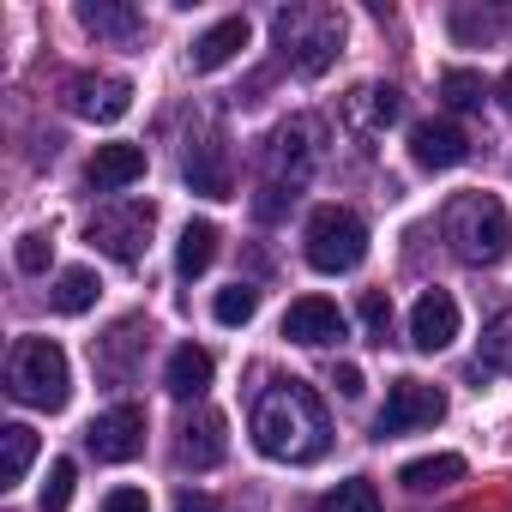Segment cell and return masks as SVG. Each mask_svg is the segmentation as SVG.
<instances>
[{"instance_id":"obj_19","label":"cell","mask_w":512,"mask_h":512,"mask_svg":"<svg viewBox=\"0 0 512 512\" xmlns=\"http://www.w3.org/2000/svg\"><path fill=\"white\" fill-rule=\"evenodd\" d=\"M247 37H253V31H247L241 13H235V19H217V25L193 43V73H217V67H229V61L247 49Z\"/></svg>"},{"instance_id":"obj_11","label":"cell","mask_w":512,"mask_h":512,"mask_svg":"<svg viewBox=\"0 0 512 512\" xmlns=\"http://www.w3.org/2000/svg\"><path fill=\"white\" fill-rule=\"evenodd\" d=\"M85 446H91L97 464H127V458H139V452H145V410H139V404L103 410V416L85 428Z\"/></svg>"},{"instance_id":"obj_25","label":"cell","mask_w":512,"mask_h":512,"mask_svg":"<svg viewBox=\"0 0 512 512\" xmlns=\"http://www.w3.org/2000/svg\"><path fill=\"white\" fill-rule=\"evenodd\" d=\"M211 260H217V223H187L181 241H175V272L181 278H199Z\"/></svg>"},{"instance_id":"obj_7","label":"cell","mask_w":512,"mask_h":512,"mask_svg":"<svg viewBox=\"0 0 512 512\" xmlns=\"http://www.w3.org/2000/svg\"><path fill=\"white\" fill-rule=\"evenodd\" d=\"M151 229H157V205L151 199H115V205H103L85 223V241L97 253H109L115 266H139L145 247H151Z\"/></svg>"},{"instance_id":"obj_21","label":"cell","mask_w":512,"mask_h":512,"mask_svg":"<svg viewBox=\"0 0 512 512\" xmlns=\"http://www.w3.org/2000/svg\"><path fill=\"white\" fill-rule=\"evenodd\" d=\"M139 332H145V320H121V326H115V332H109V338H103V344L91 350V356H97V374H103V380H115V386H121V380H133V350L145 344Z\"/></svg>"},{"instance_id":"obj_32","label":"cell","mask_w":512,"mask_h":512,"mask_svg":"<svg viewBox=\"0 0 512 512\" xmlns=\"http://www.w3.org/2000/svg\"><path fill=\"white\" fill-rule=\"evenodd\" d=\"M49 253H55V241L43 235V229H31V235H19V247H13V260H19V272H49Z\"/></svg>"},{"instance_id":"obj_14","label":"cell","mask_w":512,"mask_h":512,"mask_svg":"<svg viewBox=\"0 0 512 512\" xmlns=\"http://www.w3.org/2000/svg\"><path fill=\"white\" fill-rule=\"evenodd\" d=\"M458 338V302L446 296V290H422L416 296V308H410V344L416 350H446Z\"/></svg>"},{"instance_id":"obj_37","label":"cell","mask_w":512,"mask_h":512,"mask_svg":"<svg viewBox=\"0 0 512 512\" xmlns=\"http://www.w3.org/2000/svg\"><path fill=\"white\" fill-rule=\"evenodd\" d=\"M175 512H217V506H211V494H193V488H187V494L175 500Z\"/></svg>"},{"instance_id":"obj_4","label":"cell","mask_w":512,"mask_h":512,"mask_svg":"<svg viewBox=\"0 0 512 512\" xmlns=\"http://www.w3.org/2000/svg\"><path fill=\"white\" fill-rule=\"evenodd\" d=\"M7 392L31 410H61L73 398V368L55 338H19L7 356Z\"/></svg>"},{"instance_id":"obj_8","label":"cell","mask_w":512,"mask_h":512,"mask_svg":"<svg viewBox=\"0 0 512 512\" xmlns=\"http://www.w3.org/2000/svg\"><path fill=\"white\" fill-rule=\"evenodd\" d=\"M440 416H446V392L404 374V380H392V392H386V404L374 416V434L392 440V434H410V428H434Z\"/></svg>"},{"instance_id":"obj_10","label":"cell","mask_w":512,"mask_h":512,"mask_svg":"<svg viewBox=\"0 0 512 512\" xmlns=\"http://www.w3.org/2000/svg\"><path fill=\"white\" fill-rule=\"evenodd\" d=\"M67 109L79 115V121H121L127 109H133V79H121V73H73L67 79Z\"/></svg>"},{"instance_id":"obj_3","label":"cell","mask_w":512,"mask_h":512,"mask_svg":"<svg viewBox=\"0 0 512 512\" xmlns=\"http://www.w3.org/2000/svg\"><path fill=\"white\" fill-rule=\"evenodd\" d=\"M440 235L464 266H500L512 247V217L494 193H452L440 211Z\"/></svg>"},{"instance_id":"obj_17","label":"cell","mask_w":512,"mask_h":512,"mask_svg":"<svg viewBox=\"0 0 512 512\" xmlns=\"http://www.w3.org/2000/svg\"><path fill=\"white\" fill-rule=\"evenodd\" d=\"M145 175V145H97V157L85 163V181L97 193H121Z\"/></svg>"},{"instance_id":"obj_22","label":"cell","mask_w":512,"mask_h":512,"mask_svg":"<svg viewBox=\"0 0 512 512\" xmlns=\"http://www.w3.org/2000/svg\"><path fill=\"white\" fill-rule=\"evenodd\" d=\"M464 476V458L458 452H428V458H410L404 470H398V482L410 488V494H434V488H452Z\"/></svg>"},{"instance_id":"obj_20","label":"cell","mask_w":512,"mask_h":512,"mask_svg":"<svg viewBox=\"0 0 512 512\" xmlns=\"http://www.w3.org/2000/svg\"><path fill=\"white\" fill-rule=\"evenodd\" d=\"M211 374H217L211 350H205V344H181V350L169 356V368H163V386H169L175 398H205Z\"/></svg>"},{"instance_id":"obj_2","label":"cell","mask_w":512,"mask_h":512,"mask_svg":"<svg viewBox=\"0 0 512 512\" xmlns=\"http://www.w3.org/2000/svg\"><path fill=\"white\" fill-rule=\"evenodd\" d=\"M272 43H278V55L302 79H320L344 55V13L326 7V0H296V7H278L272 13Z\"/></svg>"},{"instance_id":"obj_5","label":"cell","mask_w":512,"mask_h":512,"mask_svg":"<svg viewBox=\"0 0 512 512\" xmlns=\"http://www.w3.org/2000/svg\"><path fill=\"white\" fill-rule=\"evenodd\" d=\"M320 157H326V127H320L314 115H290V121H278L272 139H266V187L302 193V187L314 181Z\"/></svg>"},{"instance_id":"obj_26","label":"cell","mask_w":512,"mask_h":512,"mask_svg":"<svg viewBox=\"0 0 512 512\" xmlns=\"http://www.w3.org/2000/svg\"><path fill=\"white\" fill-rule=\"evenodd\" d=\"M440 97H446V109H458V115H476V109L488 103V85H482V73H470V67H452V73H440Z\"/></svg>"},{"instance_id":"obj_34","label":"cell","mask_w":512,"mask_h":512,"mask_svg":"<svg viewBox=\"0 0 512 512\" xmlns=\"http://www.w3.org/2000/svg\"><path fill=\"white\" fill-rule=\"evenodd\" d=\"M290 205H296V193H284V187H260V199H253V217H260V223H278Z\"/></svg>"},{"instance_id":"obj_13","label":"cell","mask_w":512,"mask_h":512,"mask_svg":"<svg viewBox=\"0 0 512 512\" xmlns=\"http://www.w3.org/2000/svg\"><path fill=\"white\" fill-rule=\"evenodd\" d=\"M284 338H290V344H308V350L338 344V338H344V314H338V302H326V296H302V302H290V314H284Z\"/></svg>"},{"instance_id":"obj_35","label":"cell","mask_w":512,"mask_h":512,"mask_svg":"<svg viewBox=\"0 0 512 512\" xmlns=\"http://www.w3.org/2000/svg\"><path fill=\"white\" fill-rule=\"evenodd\" d=\"M103 512H151V500H145V488H109Z\"/></svg>"},{"instance_id":"obj_12","label":"cell","mask_w":512,"mask_h":512,"mask_svg":"<svg viewBox=\"0 0 512 512\" xmlns=\"http://www.w3.org/2000/svg\"><path fill=\"white\" fill-rule=\"evenodd\" d=\"M464 157H470V139H464V127H452V121H422V127L410 133V163L428 169V175H446V169H458Z\"/></svg>"},{"instance_id":"obj_24","label":"cell","mask_w":512,"mask_h":512,"mask_svg":"<svg viewBox=\"0 0 512 512\" xmlns=\"http://www.w3.org/2000/svg\"><path fill=\"white\" fill-rule=\"evenodd\" d=\"M31 458H37V428H25V422H7V428H0V488L25 482Z\"/></svg>"},{"instance_id":"obj_29","label":"cell","mask_w":512,"mask_h":512,"mask_svg":"<svg viewBox=\"0 0 512 512\" xmlns=\"http://www.w3.org/2000/svg\"><path fill=\"white\" fill-rule=\"evenodd\" d=\"M320 512H380V488H374L368 476H350V482H338V488L326 494Z\"/></svg>"},{"instance_id":"obj_23","label":"cell","mask_w":512,"mask_h":512,"mask_svg":"<svg viewBox=\"0 0 512 512\" xmlns=\"http://www.w3.org/2000/svg\"><path fill=\"white\" fill-rule=\"evenodd\" d=\"M97 290H103V284H97L91 266H67V272L55 278V290H49V308L67 314V320H73V314H91V308H97Z\"/></svg>"},{"instance_id":"obj_9","label":"cell","mask_w":512,"mask_h":512,"mask_svg":"<svg viewBox=\"0 0 512 512\" xmlns=\"http://www.w3.org/2000/svg\"><path fill=\"white\" fill-rule=\"evenodd\" d=\"M181 175H187V187H193V193H205V199H229V193H235L229 145H223V133H217V127H193V133H187Z\"/></svg>"},{"instance_id":"obj_38","label":"cell","mask_w":512,"mask_h":512,"mask_svg":"<svg viewBox=\"0 0 512 512\" xmlns=\"http://www.w3.org/2000/svg\"><path fill=\"white\" fill-rule=\"evenodd\" d=\"M500 97H506V109H512V67H506V79H500Z\"/></svg>"},{"instance_id":"obj_16","label":"cell","mask_w":512,"mask_h":512,"mask_svg":"<svg viewBox=\"0 0 512 512\" xmlns=\"http://www.w3.org/2000/svg\"><path fill=\"white\" fill-rule=\"evenodd\" d=\"M229 422L217 416V410H193V416H181V464H193V470H211V464H223V452H229V434H223Z\"/></svg>"},{"instance_id":"obj_31","label":"cell","mask_w":512,"mask_h":512,"mask_svg":"<svg viewBox=\"0 0 512 512\" xmlns=\"http://www.w3.org/2000/svg\"><path fill=\"white\" fill-rule=\"evenodd\" d=\"M73 476H79L73 458H55V464H49V482H43V494H37L43 512H67V500H73Z\"/></svg>"},{"instance_id":"obj_28","label":"cell","mask_w":512,"mask_h":512,"mask_svg":"<svg viewBox=\"0 0 512 512\" xmlns=\"http://www.w3.org/2000/svg\"><path fill=\"white\" fill-rule=\"evenodd\" d=\"M211 314H217V326H247L253 314H260V290H253V284H229V290H217Z\"/></svg>"},{"instance_id":"obj_1","label":"cell","mask_w":512,"mask_h":512,"mask_svg":"<svg viewBox=\"0 0 512 512\" xmlns=\"http://www.w3.org/2000/svg\"><path fill=\"white\" fill-rule=\"evenodd\" d=\"M253 446L278 464H314L332 446V416L308 380H272L253 398Z\"/></svg>"},{"instance_id":"obj_36","label":"cell","mask_w":512,"mask_h":512,"mask_svg":"<svg viewBox=\"0 0 512 512\" xmlns=\"http://www.w3.org/2000/svg\"><path fill=\"white\" fill-rule=\"evenodd\" d=\"M332 380H338V392H344V398H362V368H350V362H344Z\"/></svg>"},{"instance_id":"obj_6","label":"cell","mask_w":512,"mask_h":512,"mask_svg":"<svg viewBox=\"0 0 512 512\" xmlns=\"http://www.w3.org/2000/svg\"><path fill=\"white\" fill-rule=\"evenodd\" d=\"M302 253H308V266L326 272V278L356 272V266L368 260V223H362L350 205H320V211L308 217V241H302Z\"/></svg>"},{"instance_id":"obj_30","label":"cell","mask_w":512,"mask_h":512,"mask_svg":"<svg viewBox=\"0 0 512 512\" xmlns=\"http://www.w3.org/2000/svg\"><path fill=\"white\" fill-rule=\"evenodd\" d=\"M452 37H458V43H494V37H500V13L458 7V13H452Z\"/></svg>"},{"instance_id":"obj_33","label":"cell","mask_w":512,"mask_h":512,"mask_svg":"<svg viewBox=\"0 0 512 512\" xmlns=\"http://www.w3.org/2000/svg\"><path fill=\"white\" fill-rule=\"evenodd\" d=\"M362 332H368V344H386V338H392V302H386L380 290L362 296Z\"/></svg>"},{"instance_id":"obj_15","label":"cell","mask_w":512,"mask_h":512,"mask_svg":"<svg viewBox=\"0 0 512 512\" xmlns=\"http://www.w3.org/2000/svg\"><path fill=\"white\" fill-rule=\"evenodd\" d=\"M398 115H404V91H398V85H356V91L344 97V121H350L362 139L386 133Z\"/></svg>"},{"instance_id":"obj_27","label":"cell","mask_w":512,"mask_h":512,"mask_svg":"<svg viewBox=\"0 0 512 512\" xmlns=\"http://www.w3.org/2000/svg\"><path fill=\"white\" fill-rule=\"evenodd\" d=\"M476 368L512 374V314H494V320L482 326V356H476Z\"/></svg>"},{"instance_id":"obj_18","label":"cell","mask_w":512,"mask_h":512,"mask_svg":"<svg viewBox=\"0 0 512 512\" xmlns=\"http://www.w3.org/2000/svg\"><path fill=\"white\" fill-rule=\"evenodd\" d=\"M79 25H85L91 37H103V43H139V37H145L139 7H121V0H85V7H79Z\"/></svg>"}]
</instances>
